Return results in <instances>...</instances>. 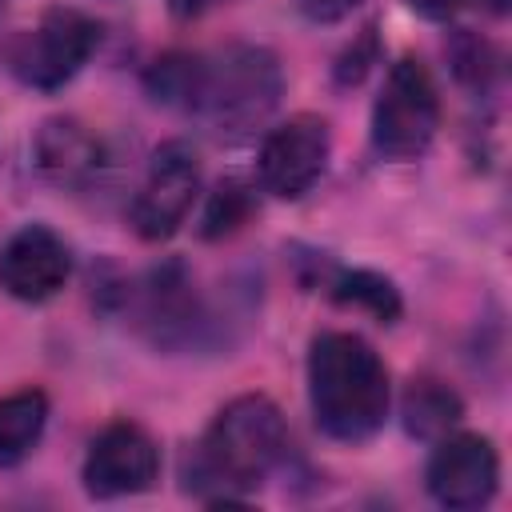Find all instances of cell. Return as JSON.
<instances>
[{
    "label": "cell",
    "mask_w": 512,
    "mask_h": 512,
    "mask_svg": "<svg viewBox=\"0 0 512 512\" xmlns=\"http://www.w3.org/2000/svg\"><path fill=\"white\" fill-rule=\"evenodd\" d=\"M324 292L336 304L356 308V312H368L380 324H392L400 316V292L392 288V280H384V276H376L368 268H336L324 280Z\"/></svg>",
    "instance_id": "cell-14"
},
{
    "label": "cell",
    "mask_w": 512,
    "mask_h": 512,
    "mask_svg": "<svg viewBox=\"0 0 512 512\" xmlns=\"http://www.w3.org/2000/svg\"><path fill=\"white\" fill-rule=\"evenodd\" d=\"M308 404L332 440L360 444L376 436L392 404L380 352L356 332H320L308 348Z\"/></svg>",
    "instance_id": "cell-1"
},
{
    "label": "cell",
    "mask_w": 512,
    "mask_h": 512,
    "mask_svg": "<svg viewBox=\"0 0 512 512\" xmlns=\"http://www.w3.org/2000/svg\"><path fill=\"white\" fill-rule=\"evenodd\" d=\"M400 416H404V428H408L412 436H420V440H440V436H448V432L460 424L464 404H460V396H456L448 384H440V380H432V376H420V380H412V384L404 388Z\"/></svg>",
    "instance_id": "cell-13"
},
{
    "label": "cell",
    "mask_w": 512,
    "mask_h": 512,
    "mask_svg": "<svg viewBox=\"0 0 512 512\" xmlns=\"http://www.w3.org/2000/svg\"><path fill=\"white\" fill-rule=\"evenodd\" d=\"M408 4H412L420 16H428V20H448L460 0H408Z\"/></svg>",
    "instance_id": "cell-19"
},
{
    "label": "cell",
    "mask_w": 512,
    "mask_h": 512,
    "mask_svg": "<svg viewBox=\"0 0 512 512\" xmlns=\"http://www.w3.org/2000/svg\"><path fill=\"white\" fill-rule=\"evenodd\" d=\"M440 128V92L416 56H400L372 104V148L384 160H416Z\"/></svg>",
    "instance_id": "cell-4"
},
{
    "label": "cell",
    "mask_w": 512,
    "mask_h": 512,
    "mask_svg": "<svg viewBox=\"0 0 512 512\" xmlns=\"http://www.w3.org/2000/svg\"><path fill=\"white\" fill-rule=\"evenodd\" d=\"M280 92L284 68L276 52L260 44H228L212 56L192 52L184 108L200 116L220 140H240L276 112Z\"/></svg>",
    "instance_id": "cell-2"
},
{
    "label": "cell",
    "mask_w": 512,
    "mask_h": 512,
    "mask_svg": "<svg viewBox=\"0 0 512 512\" xmlns=\"http://www.w3.org/2000/svg\"><path fill=\"white\" fill-rule=\"evenodd\" d=\"M80 476H84V492L96 500L148 492L160 476V448L140 424L116 420L88 444Z\"/></svg>",
    "instance_id": "cell-8"
},
{
    "label": "cell",
    "mask_w": 512,
    "mask_h": 512,
    "mask_svg": "<svg viewBox=\"0 0 512 512\" xmlns=\"http://www.w3.org/2000/svg\"><path fill=\"white\" fill-rule=\"evenodd\" d=\"M256 212V196L244 180H220L204 204V216H200V236L204 240H224V236H236Z\"/></svg>",
    "instance_id": "cell-15"
},
{
    "label": "cell",
    "mask_w": 512,
    "mask_h": 512,
    "mask_svg": "<svg viewBox=\"0 0 512 512\" xmlns=\"http://www.w3.org/2000/svg\"><path fill=\"white\" fill-rule=\"evenodd\" d=\"M32 160L40 168V176L56 188H88L100 168H104V144L72 116H52L36 128L32 140Z\"/></svg>",
    "instance_id": "cell-11"
},
{
    "label": "cell",
    "mask_w": 512,
    "mask_h": 512,
    "mask_svg": "<svg viewBox=\"0 0 512 512\" xmlns=\"http://www.w3.org/2000/svg\"><path fill=\"white\" fill-rule=\"evenodd\" d=\"M360 44H364V48H348V52L340 56V64H336V80H340V84H360V80H364V72H368V64H372V56H376L372 28H364Z\"/></svg>",
    "instance_id": "cell-17"
},
{
    "label": "cell",
    "mask_w": 512,
    "mask_h": 512,
    "mask_svg": "<svg viewBox=\"0 0 512 512\" xmlns=\"http://www.w3.org/2000/svg\"><path fill=\"white\" fill-rule=\"evenodd\" d=\"M216 4H224V0H168V8H172L176 16H184V20L204 16V12H208V8H216Z\"/></svg>",
    "instance_id": "cell-20"
},
{
    "label": "cell",
    "mask_w": 512,
    "mask_h": 512,
    "mask_svg": "<svg viewBox=\"0 0 512 512\" xmlns=\"http://www.w3.org/2000/svg\"><path fill=\"white\" fill-rule=\"evenodd\" d=\"M200 192V156L184 140H168L152 152L148 172L132 196L128 224L140 240H168Z\"/></svg>",
    "instance_id": "cell-6"
},
{
    "label": "cell",
    "mask_w": 512,
    "mask_h": 512,
    "mask_svg": "<svg viewBox=\"0 0 512 512\" xmlns=\"http://www.w3.org/2000/svg\"><path fill=\"white\" fill-rule=\"evenodd\" d=\"M448 56H452L456 76H460L464 84H472V88H484V84L496 76V52H492L484 40H476L472 32H456Z\"/></svg>",
    "instance_id": "cell-16"
},
{
    "label": "cell",
    "mask_w": 512,
    "mask_h": 512,
    "mask_svg": "<svg viewBox=\"0 0 512 512\" xmlns=\"http://www.w3.org/2000/svg\"><path fill=\"white\" fill-rule=\"evenodd\" d=\"M100 24L80 8H48L36 28H28L12 48V72L36 92L64 88L96 52Z\"/></svg>",
    "instance_id": "cell-5"
},
{
    "label": "cell",
    "mask_w": 512,
    "mask_h": 512,
    "mask_svg": "<svg viewBox=\"0 0 512 512\" xmlns=\"http://www.w3.org/2000/svg\"><path fill=\"white\" fill-rule=\"evenodd\" d=\"M328 152H332V132L324 116L300 112L284 120L260 144V160H256L260 188L272 192L276 200H300L324 176Z\"/></svg>",
    "instance_id": "cell-7"
},
{
    "label": "cell",
    "mask_w": 512,
    "mask_h": 512,
    "mask_svg": "<svg viewBox=\"0 0 512 512\" xmlns=\"http://www.w3.org/2000/svg\"><path fill=\"white\" fill-rule=\"evenodd\" d=\"M424 476H428V492L440 508H452V512L484 508L500 484V456L488 436L448 432L436 440V452H432Z\"/></svg>",
    "instance_id": "cell-9"
},
{
    "label": "cell",
    "mask_w": 512,
    "mask_h": 512,
    "mask_svg": "<svg viewBox=\"0 0 512 512\" xmlns=\"http://www.w3.org/2000/svg\"><path fill=\"white\" fill-rule=\"evenodd\" d=\"M284 448H288V428L280 408L268 396L248 392L228 400L212 416L196 464L208 480L224 488H252L280 464Z\"/></svg>",
    "instance_id": "cell-3"
},
{
    "label": "cell",
    "mask_w": 512,
    "mask_h": 512,
    "mask_svg": "<svg viewBox=\"0 0 512 512\" xmlns=\"http://www.w3.org/2000/svg\"><path fill=\"white\" fill-rule=\"evenodd\" d=\"M296 4H300V12H304L312 24H336V20L352 16V8H356L360 0H296Z\"/></svg>",
    "instance_id": "cell-18"
},
{
    "label": "cell",
    "mask_w": 512,
    "mask_h": 512,
    "mask_svg": "<svg viewBox=\"0 0 512 512\" xmlns=\"http://www.w3.org/2000/svg\"><path fill=\"white\" fill-rule=\"evenodd\" d=\"M48 396L40 388H16L0 396V468L20 464L44 436Z\"/></svg>",
    "instance_id": "cell-12"
},
{
    "label": "cell",
    "mask_w": 512,
    "mask_h": 512,
    "mask_svg": "<svg viewBox=\"0 0 512 512\" xmlns=\"http://www.w3.org/2000/svg\"><path fill=\"white\" fill-rule=\"evenodd\" d=\"M68 276H72L68 244L44 224H24L0 248V288L24 304L52 300L68 284Z\"/></svg>",
    "instance_id": "cell-10"
},
{
    "label": "cell",
    "mask_w": 512,
    "mask_h": 512,
    "mask_svg": "<svg viewBox=\"0 0 512 512\" xmlns=\"http://www.w3.org/2000/svg\"><path fill=\"white\" fill-rule=\"evenodd\" d=\"M476 4H484L488 12H496V16H504L508 12V0H476Z\"/></svg>",
    "instance_id": "cell-21"
}]
</instances>
